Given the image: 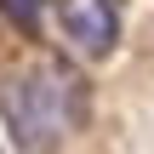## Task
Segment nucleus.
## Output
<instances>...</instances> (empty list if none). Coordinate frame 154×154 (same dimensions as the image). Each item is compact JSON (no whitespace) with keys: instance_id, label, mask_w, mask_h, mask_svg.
<instances>
[{"instance_id":"f03ea898","label":"nucleus","mask_w":154,"mask_h":154,"mask_svg":"<svg viewBox=\"0 0 154 154\" xmlns=\"http://www.w3.org/2000/svg\"><path fill=\"white\" fill-rule=\"evenodd\" d=\"M51 6H57V29H63V40H69L80 57H103V51H114V40H120V17H114L109 0H51Z\"/></svg>"},{"instance_id":"f257e3e1","label":"nucleus","mask_w":154,"mask_h":154,"mask_svg":"<svg viewBox=\"0 0 154 154\" xmlns=\"http://www.w3.org/2000/svg\"><path fill=\"white\" fill-rule=\"evenodd\" d=\"M0 109L23 149H51L86 120V86L63 63H40L29 74H11L0 86Z\"/></svg>"},{"instance_id":"7ed1b4c3","label":"nucleus","mask_w":154,"mask_h":154,"mask_svg":"<svg viewBox=\"0 0 154 154\" xmlns=\"http://www.w3.org/2000/svg\"><path fill=\"white\" fill-rule=\"evenodd\" d=\"M0 11H6L17 29H34V23H40V11H46V0H0Z\"/></svg>"}]
</instances>
